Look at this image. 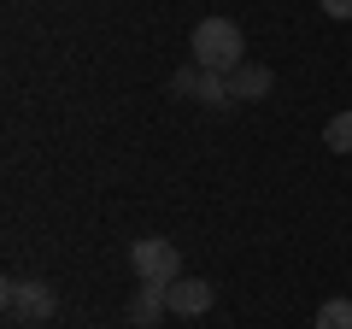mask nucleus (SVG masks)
Instances as JSON below:
<instances>
[{"instance_id":"obj_4","label":"nucleus","mask_w":352,"mask_h":329,"mask_svg":"<svg viewBox=\"0 0 352 329\" xmlns=\"http://www.w3.org/2000/svg\"><path fill=\"white\" fill-rule=\"evenodd\" d=\"M164 312H170V282H141L129 300V329H153Z\"/></svg>"},{"instance_id":"obj_7","label":"nucleus","mask_w":352,"mask_h":329,"mask_svg":"<svg viewBox=\"0 0 352 329\" xmlns=\"http://www.w3.org/2000/svg\"><path fill=\"white\" fill-rule=\"evenodd\" d=\"M311 329H352V300H323Z\"/></svg>"},{"instance_id":"obj_6","label":"nucleus","mask_w":352,"mask_h":329,"mask_svg":"<svg viewBox=\"0 0 352 329\" xmlns=\"http://www.w3.org/2000/svg\"><path fill=\"white\" fill-rule=\"evenodd\" d=\"M270 89H276V76H270V65H241L235 76H229V94L235 100H270Z\"/></svg>"},{"instance_id":"obj_9","label":"nucleus","mask_w":352,"mask_h":329,"mask_svg":"<svg viewBox=\"0 0 352 329\" xmlns=\"http://www.w3.org/2000/svg\"><path fill=\"white\" fill-rule=\"evenodd\" d=\"M323 141H329V153H352V112H335V118H329Z\"/></svg>"},{"instance_id":"obj_8","label":"nucleus","mask_w":352,"mask_h":329,"mask_svg":"<svg viewBox=\"0 0 352 329\" xmlns=\"http://www.w3.org/2000/svg\"><path fill=\"white\" fill-rule=\"evenodd\" d=\"M194 100H206V106H229V100H235V94H229V76L200 71V89H194Z\"/></svg>"},{"instance_id":"obj_2","label":"nucleus","mask_w":352,"mask_h":329,"mask_svg":"<svg viewBox=\"0 0 352 329\" xmlns=\"http://www.w3.org/2000/svg\"><path fill=\"white\" fill-rule=\"evenodd\" d=\"M0 300H6V317H12V323H47V317L59 312V294L41 277H6L0 282Z\"/></svg>"},{"instance_id":"obj_5","label":"nucleus","mask_w":352,"mask_h":329,"mask_svg":"<svg viewBox=\"0 0 352 329\" xmlns=\"http://www.w3.org/2000/svg\"><path fill=\"white\" fill-rule=\"evenodd\" d=\"M212 282H200V277H176L170 282V312L176 317H200V312H212Z\"/></svg>"},{"instance_id":"obj_11","label":"nucleus","mask_w":352,"mask_h":329,"mask_svg":"<svg viewBox=\"0 0 352 329\" xmlns=\"http://www.w3.org/2000/svg\"><path fill=\"white\" fill-rule=\"evenodd\" d=\"M317 6H323L329 18H352V0H317Z\"/></svg>"},{"instance_id":"obj_10","label":"nucleus","mask_w":352,"mask_h":329,"mask_svg":"<svg viewBox=\"0 0 352 329\" xmlns=\"http://www.w3.org/2000/svg\"><path fill=\"white\" fill-rule=\"evenodd\" d=\"M194 89H200V65H182L170 76V94H194Z\"/></svg>"},{"instance_id":"obj_3","label":"nucleus","mask_w":352,"mask_h":329,"mask_svg":"<svg viewBox=\"0 0 352 329\" xmlns=\"http://www.w3.org/2000/svg\"><path fill=\"white\" fill-rule=\"evenodd\" d=\"M129 270L141 282H176L182 277V253L164 235H141V241H129Z\"/></svg>"},{"instance_id":"obj_1","label":"nucleus","mask_w":352,"mask_h":329,"mask_svg":"<svg viewBox=\"0 0 352 329\" xmlns=\"http://www.w3.org/2000/svg\"><path fill=\"white\" fill-rule=\"evenodd\" d=\"M188 47H194V65L212 71V76H235L241 65H247V36H241L235 18H200L194 36H188Z\"/></svg>"}]
</instances>
